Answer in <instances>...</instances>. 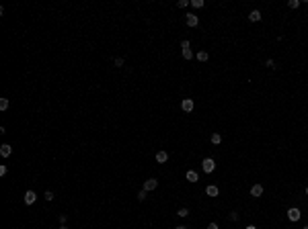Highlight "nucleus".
<instances>
[{
    "instance_id": "f257e3e1",
    "label": "nucleus",
    "mask_w": 308,
    "mask_h": 229,
    "mask_svg": "<svg viewBox=\"0 0 308 229\" xmlns=\"http://www.w3.org/2000/svg\"><path fill=\"white\" fill-rule=\"evenodd\" d=\"M201 168H203L205 174H210V172H214V170H216V162L212 160V158H205V160L201 162Z\"/></svg>"
},
{
    "instance_id": "f03ea898",
    "label": "nucleus",
    "mask_w": 308,
    "mask_h": 229,
    "mask_svg": "<svg viewBox=\"0 0 308 229\" xmlns=\"http://www.w3.org/2000/svg\"><path fill=\"white\" fill-rule=\"evenodd\" d=\"M300 209H296V207H292V209H288V219L290 221H298L300 219Z\"/></svg>"
},
{
    "instance_id": "7ed1b4c3",
    "label": "nucleus",
    "mask_w": 308,
    "mask_h": 229,
    "mask_svg": "<svg viewBox=\"0 0 308 229\" xmlns=\"http://www.w3.org/2000/svg\"><path fill=\"white\" fill-rule=\"evenodd\" d=\"M35 200H37V195H35L33 190H27L25 192V205H33Z\"/></svg>"
},
{
    "instance_id": "20e7f679",
    "label": "nucleus",
    "mask_w": 308,
    "mask_h": 229,
    "mask_svg": "<svg viewBox=\"0 0 308 229\" xmlns=\"http://www.w3.org/2000/svg\"><path fill=\"white\" fill-rule=\"evenodd\" d=\"M156 186H158V180H156V178H148V180L144 182V190H146V192H148V190H154Z\"/></svg>"
},
{
    "instance_id": "39448f33",
    "label": "nucleus",
    "mask_w": 308,
    "mask_h": 229,
    "mask_svg": "<svg viewBox=\"0 0 308 229\" xmlns=\"http://www.w3.org/2000/svg\"><path fill=\"white\" fill-rule=\"evenodd\" d=\"M10 153H12V147H10L8 143H2V145H0V156H2V158H8Z\"/></svg>"
},
{
    "instance_id": "423d86ee",
    "label": "nucleus",
    "mask_w": 308,
    "mask_h": 229,
    "mask_svg": "<svg viewBox=\"0 0 308 229\" xmlns=\"http://www.w3.org/2000/svg\"><path fill=\"white\" fill-rule=\"evenodd\" d=\"M181 108L185 112H191V111H193V100H191V98H185V100L181 103Z\"/></svg>"
},
{
    "instance_id": "0eeeda50",
    "label": "nucleus",
    "mask_w": 308,
    "mask_h": 229,
    "mask_svg": "<svg viewBox=\"0 0 308 229\" xmlns=\"http://www.w3.org/2000/svg\"><path fill=\"white\" fill-rule=\"evenodd\" d=\"M263 195V186L261 184H255L253 188H251V196H261Z\"/></svg>"
},
{
    "instance_id": "6e6552de",
    "label": "nucleus",
    "mask_w": 308,
    "mask_h": 229,
    "mask_svg": "<svg viewBox=\"0 0 308 229\" xmlns=\"http://www.w3.org/2000/svg\"><path fill=\"white\" fill-rule=\"evenodd\" d=\"M187 25H189V27H197V25H199V19H197L195 15H187Z\"/></svg>"
},
{
    "instance_id": "1a4fd4ad",
    "label": "nucleus",
    "mask_w": 308,
    "mask_h": 229,
    "mask_svg": "<svg viewBox=\"0 0 308 229\" xmlns=\"http://www.w3.org/2000/svg\"><path fill=\"white\" fill-rule=\"evenodd\" d=\"M166 160H169V153H166V151H158L156 153V162L158 164H164Z\"/></svg>"
},
{
    "instance_id": "9d476101",
    "label": "nucleus",
    "mask_w": 308,
    "mask_h": 229,
    "mask_svg": "<svg viewBox=\"0 0 308 229\" xmlns=\"http://www.w3.org/2000/svg\"><path fill=\"white\" fill-rule=\"evenodd\" d=\"M249 21H253V23H257V21H261V12H259V10H251V15H249Z\"/></svg>"
},
{
    "instance_id": "9b49d317",
    "label": "nucleus",
    "mask_w": 308,
    "mask_h": 229,
    "mask_svg": "<svg viewBox=\"0 0 308 229\" xmlns=\"http://www.w3.org/2000/svg\"><path fill=\"white\" fill-rule=\"evenodd\" d=\"M205 195L208 196H218V186H208V188H205Z\"/></svg>"
},
{
    "instance_id": "f8f14e48",
    "label": "nucleus",
    "mask_w": 308,
    "mask_h": 229,
    "mask_svg": "<svg viewBox=\"0 0 308 229\" xmlns=\"http://www.w3.org/2000/svg\"><path fill=\"white\" fill-rule=\"evenodd\" d=\"M210 139H212V143H216V145H218V143H222V135H220V133H212Z\"/></svg>"
},
{
    "instance_id": "ddd939ff",
    "label": "nucleus",
    "mask_w": 308,
    "mask_h": 229,
    "mask_svg": "<svg viewBox=\"0 0 308 229\" xmlns=\"http://www.w3.org/2000/svg\"><path fill=\"white\" fill-rule=\"evenodd\" d=\"M187 180H189V182H197V172L189 170V172H187Z\"/></svg>"
},
{
    "instance_id": "4468645a",
    "label": "nucleus",
    "mask_w": 308,
    "mask_h": 229,
    "mask_svg": "<svg viewBox=\"0 0 308 229\" xmlns=\"http://www.w3.org/2000/svg\"><path fill=\"white\" fill-rule=\"evenodd\" d=\"M208 57H210L208 51H199V53H197V59H199V62H208Z\"/></svg>"
},
{
    "instance_id": "2eb2a0df",
    "label": "nucleus",
    "mask_w": 308,
    "mask_h": 229,
    "mask_svg": "<svg viewBox=\"0 0 308 229\" xmlns=\"http://www.w3.org/2000/svg\"><path fill=\"white\" fill-rule=\"evenodd\" d=\"M113 63H115V68H123L125 59H123V57H115V59H113Z\"/></svg>"
},
{
    "instance_id": "dca6fc26",
    "label": "nucleus",
    "mask_w": 308,
    "mask_h": 229,
    "mask_svg": "<svg viewBox=\"0 0 308 229\" xmlns=\"http://www.w3.org/2000/svg\"><path fill=\"white\" fill-rule=\"evenodd\" d=\"M8 108V98H0V111H6Z\"/></svg>"
},
{
    "instance_id": "f3484780",
    "label": "nucleus",
    "mask_w": 308,
    "mask_h": 229,
    "mask_svg": "<svg viewBox=\"0 0 308 229\" xmlns=\"http://www.w3.org/2000/svg\"><path fill=\"white\" fill-rule=\"evenodd\" d=\"M183 57L185 59H193V51H191V49H183Z\"/></svg>"
},
{
    "instance_id": "a211bd4d",
    "label": "nucleus",
    "mask_w": 308,
    "mask_h": 229,
    "mask_svg": "<svg viewBox=\"0 0 308 229\" xmlns=\"http://www.w3.org/2000/svg\"><path fill=\"white\" fill-rule=\"evenodd\" d=\"M177 215H179V217H187V215H189V209H185V207H183V209L177 211Z\"/></svg>"
},
{
    "instance_id": "6ab92c4d",
    "label": "nucleus",
    "mask_w": 308,
    "mask_h": 229,
    "mask_svg": "<svg viewBox=\"0 0 308 229\" xmlns=\"http://www.w3.org/2000/svg\"><path fill=\"white\" fill-rule=\"evenodd\" d=\"M191 4H193V8H201V6H203V0H191Z\"/></svg>"
},
{
    "instance_id": "aec40b11",
    "label": "nucleus",
    "mask_w": 308,
    "mask_h": 229,
    "mask_svg": "<svg viewBox=\"0 0 308 229\" xmlns=\"http://www.w3.org/2000/svg\"><path fill=\"white\" fill-rule=\"evenodd\" d=\"M288 6H290V8H298V6H300V0H290Z\"/></svg>"
},
{
    "instance_id": "412c9836",
    "label": "nucleus",
    "mask_w": 308,
    "mask_h": 229,
    "mask_svg": "<svg viewBox=\"0 0 308 229\" xmlns=\"http://www.w3.org/2000/svg\"><path fill=\"white\" fill-rule=\"evenodd\" d=\"M45 200H54V192L51 190H45Z\"/></svg>"
},
{
    "instance_id": "4be33fe9",
    "label": "nucleus",
    "mask_w": 308,
    "mask_h": 229,
    "mask_svg": "<svg viewBox=\"0 0 308 229\" xmlns=\"http://www.w3.org/2000/svg\"><path fill=\"white\" fill-rule=\"evenodd\" d=\"M144 199H146V190H140V192H138V200H144Z\"/></svg>"
},
{
    "instance_id": "5701e85b",
    "label": "nucleus",
    "mask_w": 308,
    "mask_h": 229,
    "mask_svg": "<svg viewBox=\"0 0 308 229\" xmlns=\"http://www.w3.org/2000/svg\"><path fill=\"white\" fill-rule=\"evenodd\" d=\"M185 6H189V0H181L179 2V8H185Z\"/></svg>"
},
{
    "instance_id": "b1692460",
    "label": "nucleus",
    "mask_w": 308,
    "mask_h": 229,
    "mask_svg": "<svg viewBox=\"0 0 308 229\" xmlns=\"http://www.w3.org/2000/svg\"><path fill=\"white\" fill-rule=\"evenodd\" d=\"M265 66H267V68H275V62H273V59H267V62H265Z\"/></svg>"
},
{
    "instance_id": "393cba45",
    "label": "nucleus",
    "mask_w": 308,
    "mask_h": 229,
    "mask_svg": "<svg viewBox=\"0 0 308 229\" xmlns=\"http://www.w3.org/2000/svg\"><path fill=\"white\" fill-rule=\"evenodd\" d=\"M6 172H8V168H6V166H0V176H6Z\"/></svg>"
},
{
    "instance_id": "a878e982",
    "label": "nucleus",
    "mask_w": 308,
    "mask_h": 229,
    "mask_svg": "<svg viewBox=\"0 0 308 229\" xmlns=\"http://www.w3.org/2000/svg\"><path fill=\"white\" fill-rule=\"evenodd\" d=\"M181 47H183V49H189V47H191L189 41H187V39H185V41H181Z\"/></svg>"
},
{
    "instance_id": "bb28decb",
    "label": "nucleus",
    "mask_w": 308,
    "mask_h": 229,
    "mask_svg": "<svg viewBox=\"0 0 308 229\" xmlns=\"http://www.w3.org/2000/svg\"><path fill=\"white\" fill-rule=\"evenodd\" d=\"M66 221H68V217H66V215H60V225H64Z\"/></svg>"
},
{
    "instance_id": "cd10ccee",
    "label": "nucleus",
    "mask_w": 308,
    "mask_h": 229,
    "mask_svg": "<svg viewBox=\"0 0 308 229\" xmlns=\"http://www.w3.org/2000/svg\"><path fill=\"white\" fill-rule=\"evenodd\" d=\"M230 219H232V221H238V213H230Z\"/></svg>"
},
{
    "instance_id": "c85d7f7f",
    "label": "nucleus",
    "mask_w": 308,
    "mask_h": 229,
    "mask_svg": "<svg viewBox=\"0 0 308 229\" xmlns=\"http://www.w3.org/2000/svg\"><path fill=\"white\" fill-rule=\"evenodd\" d=\"M208 229H218V223H210V225H208Z\"/></svg>"
},
{
    "instance_id": "c756f323",
    "label": "nucleus",
    "mask_w": 308,
    "mask_h": 229,
    "mask_svg": "<svg viewBox=\"0 0 308 229\" xmlns=\"http://www.w3.org/2000/svg\"><path fill=\"white\" fill-rule=\"evenodd\" d=\"M177 229H187V227H185V225H179V227H177Z\"/></svg>"
},
{
    "instance_id": "7c9ffc66",
    "label": "nucleus",
    "mask_w": 308,
    "mask_h": 229,
    "mask_svg": "<svg viewBox=\"0 0 308 229\" xmlns=\"http://www.w3.org/2000/svg\"><path fill=\"white\" fill-rule=\"evenodd\" d=\"M247 229H257V227H255V225H249V227H247Z\"/></svg>"
},
{
    "instance_id": "2f4dec72",
    "label": "nucleus",
    "mask_w": 308,
    "mask_h": 229,
    "mask_svg": "<svg viewBox=\"0 0 308 229\" xmlns=\"http://www.w3.org/2000/svg\"><path fill=\"white\" fill-rule=\"evenodd\" d=\"M60 229H68V227H66V225H60Z\"/></svg>"
},
{
    "instance_id": "473e14b6",
    "label": "nucleus",
    "mask_w": 308,
    "mask_h": 229,
    "mask_svg": "<svg viewBox=\"0 0 308 229\" xmlns=\"http://www.w3.org/2000/svg\"><path fill=\"white\" fill-rule=\"evenodd\" d=\"M306 195H308V188H306Z\"/></svg>"
},
{
    "instance_id": "72a5a7b5",
    "label": "nucleus",
    "mask_w": 308,
    "mask_h": 229,
    "mask_svg": "<svg viewBox=\"0 0 308 229\" xmlns=\"http://www.w3.org/2000/svg\"><path fill=\"white\" fill-rule=\"evenodd\" d=\"M304 229H308V225H306V227H304Z\"/></svg>"
}]
</instances>
